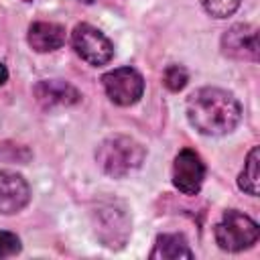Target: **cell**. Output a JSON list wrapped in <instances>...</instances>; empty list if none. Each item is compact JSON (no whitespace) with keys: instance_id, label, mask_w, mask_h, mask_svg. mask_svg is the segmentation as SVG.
Returning a JSON list of instances; mask_svg holds the SVG:
<instances>
[{"instance_id":"1","label":"cell","mask_w":260,"mask_h":260,"mask_svg":"<svg viewBox=\"0 0 260 260\" xmlns=\"http://www.w3.org/2000/svg\"><path fill=\"white\" fill-rule=\"evenodd\" d=\"M240 102L225 89L201 87L187 98V120L201 134H228L240 124Z\"/></svg>"},{"instance_id":"2","label":"cell","mask_w":260,"mask_h":260,"mask_svg":"<svg viewBox=\"0 0 260 260\" xmlns=\"http://www.w3.org/2000/svg\"><path fill=\"white\" fill-rule=\"evenodd\" d=\"M144 156H146L144 146L134 138L122 134L102 140L95 150V160L100 169L114 179L126 177L132 171H136L144 162Z\"/></svg>"},{"instance_id":"3","label":"cell","mask_w":260,"mask_h":260,"mask_svg":"<svg viewBox=\"0 0 260 260\" xmlns=\"http://www.w3.org/2000/svg\"><path fill=\"white\" fill-rule=\"evenodd\" d=\"M213 234H215V242L221 250L240 252V250H246L256 244V240L260 236V228L246 213L228 209V211H223V217L215 225Z\"/></svg>"},{"instance_id":"4","label":"cell","mask_w":260,"mask_h":260,"mask_svg":"<svg viewBox=\"0 0 260 260\" xmlns=\"http://www.w3.org/2000/svg\"><path fill=\"white\" fill-rule=\"evenodd\" d=\"M95 234L108 248H122L130 236V217L120 203L98 205L93 213Z\"/></svg>"},{"instance_id":"5","label":"cell","mask_w":260,"mask_h":260,"mask_svg":"<svg viewBox=\"0 0 260 260\" xmlns=\"http://www.w3.org/2000/svg\"><path fill=\"white\" fill-rule=\"evenodd\" d=\"M71 45L75 49V53L87 61L89 65H106L112 57H114V47L110 43V39L98 30L91 24H77L71 32Z\"/></svg>"},{"instance_id":"6","label":"cell","mask_w":260,"mask_h":260,"mask_svg":"<svg viewBox=\"0 0 260 260\" xmlns=\"http://www.w3.org/2000/svg\"><path fill=\"white\" fill-rule=\"evenodd\" d=\"M106 95L118 106H132L142 98L144 79L132 67H118L102 75Z\"/></svg>"},{"instance_id":"7","label":"cell","mask_w":260,"mask_h":260,"mask_svg":"<svg viewBox=\"0 0 260 260\" xmlns=\"http://www.w3.org/2000/svg\"><path fill=\"white\" fill-rule=\"evenodd\" d=\"M205 179V165L201 156L191 150L183 148L173 165V185L183 193V195H197Z\"/></svg>"},{"instance_id":"8","label":"cell","mask_w":260,"mask_h":260,"mask_svg":"<svg viewBox=\"0 0 260 260\" xmlns=\"http://www.w3.org/2000/svg\"><path fill=\"white\" fill-rule=\"evenodd\" d=\"M221 51L238 61H258V28L252 24H234L221 37Z\"/></svg>"},{"instance_id":"9","label":"cell","mask_w":260,"mask_h":260,"mask_svg":"<svg viewBox=\"0 0 260 260\" xmlns=\"http://www.w3.org/2000/svg\"><path fill=\"white\" fill-rule=\"evenodd\" d=\"M30 199V187L22 175L12 171H0V213L12 215L20 211Z\"/></svg>"},{"instance_id":"10","label":"cell","mask_w":260,"mask_h":260,"mask_svg":"<svg viewBox=\"0 0 260 260\" xmlns=\"http://www.w3.org/2000/svg\"><path fill=\"white\" fill-rule=\"evenodd\" d=\"M35 98L45 108L73 106L79 102V91L63 79H43L35 85Z\"/></svg>"},{"instance_id":"11","label":"cell","mask_w":260,"mask_h":260,"mask_svg":"<svg viewBox=\"0 0 260 260\" xmlns=\"http://www.w3.org/2000/svg\"><path fill=\"white\" fill-rule=\"evenodd\" d=\"M65 43V28L57 22H32L28 26V45L37 53H51Z\"/></svg>"},{"instance_id":"12","label":"cell","mask_w":260,"mask_h":260,"mask_svg":"<svg viewBox=\"0 0 260 260\" xmlns=\"http://www.w3.org/2000/svg\"><path fill=\"white\" fill-rule=\"evenodd\" d=\"M150 258L179 260V258H193V252L183 234H162L156 238Z\"/></svg>"},{"instance_id":"13","label":"cell","mask_w":260,"mask_h":260,"mask_svg":"<svg viewBox=\"0 0 260 260\" xmlns=\"http://www.w3.org/2000/svg\"><path fill=\"white\" fill-rule=\"evenodd\" d=\"M260 150L258 146H254L246 158V165H244V171L240 173L238 177V185L242 191H246L248 195H258V189H260Z\"/></svg>"},{"instance_id":"14","label":"cell","mask_w":260,"mask_h":260,"mask_svg":"<svg viewBox=\"0 0 260 260\" xmlns=\"http://www.w3.org/2000/svg\"><path fill=\"white\" fill-rule=\"evenodd\" d=\"M201 6L213 18H228L238 10L240 0H201Z\"/></svg>"},{"instance_id":"15","label":"cell","mask_w":260,"mask_h":260,"mask_svg":"<svg viewBox=\"0 0 260 260\" xmlns=\"http://www.w3.org/2000/svg\"><path fill=\"white\" fill-rule=\"evenodd\" d=\"M162 81L171 91H181L189 81V73H187V69L183 65H169L165 69Z\"/></svg>"},{"instance_id":"16","label":"cell","mask_w":260,"mask_h":260,"mask_svg":"<svg viewBox=\"0 0 260 260\" xmlns=\"http://www.w3.org/2000/svg\"><path fill=\"white\" fill-rule=\"evenodd\" d=\"M18 252H20V240L10 232L0 230V260L8 258V256H14Z\"/></svg>"},{"instance_id":"17","label":"cell","mask_w":260,"mask_h":260,"mask_svg":"<svg viewBox=\"0 0 260 260\" xmlns=\"http://www.w3.org/2000/svg\"><path fill=\"white\" fill-rule=\"evenodd\" d=\"M6 79H8V71H6V67L0 63V85H2Z\"/></svg>"},{"instance_id":"18","label":"cell","mask_w":260,"mask_h":260,"mask_svg":"<svg viewBox=\"0 0 260 260\" xmlns=\"http://www.w3.org/2000/svg\"><path fill=\"white\" fill-rule=\"evenodd\" d=\"M79 2H83V4H91V2H95V0H79Z\"/></svg>"},{"instance_id":"19","label":"cell","mask_w":260,"mask_h":260,"mask_svg":"<svg viewBox=\"0 0 260 260\" xmlns=\"http://www.w3.org/2000/svg\"><path fill=\"white\" fill-rule=\"evenodd\" d=\"M24 2H30V0H24Z\"/></svg>"}]
</instances>
